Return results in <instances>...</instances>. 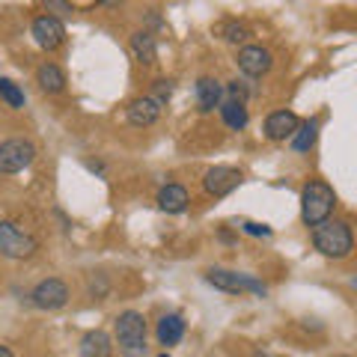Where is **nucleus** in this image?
Masks as SVG:
<instances>
[{
	"mask_svg": "<svg viewBox=\"0 0 357 357\" xmlns=\"http://www.w3.org/2000/svg\"><path fill=\"white\" fill-rule=\"evenodd\" d=\"M312 248L331 259H345L354 250V236L345 220H321L312 227Z\"/></svg>",
	"mask_w": 357,
	"mask_h": 357,
	"instance_id": "obj_1",
	"label": "nucleus"
},
{
	"mask_svg": "<svg viewBox=\"0 0 357 357\" xmlns=\"http://www.w3.org/2000/svg\"><path fill=\"white\" fill-rule=\"evenodd\" d=\"M333 206H337V194L328 182L312 178L310 185H304V191H301V218H304L307 227L328 220L333 215Z\"/></svg>",
	"mask_w": 357,
	"mask_h": 357,
	"instance_id": "obj_2",
	"label": "nucleus"
},
{
	"mask_svg": "<svg viewBox=\"0 0 357 357\" xmlns=\"http://www.w3.org/2000/svg\"><path fill=\"white\" fill-rule=\"evenodd\" d=\"M116 340L128 357H140L146 351V319L137 310H126L116 319Z\"/></svg>",
	"mask_w": 357,
	"mask_h": 357,
	"instance_id": "obj_3",
	"label": "nucleus"
},
{
	"mask_svg": "<svg viewBox=\"0 0 357 357\" xmlns=\"http://www.w3.org/2000/svg\"><path fill=\"white\" fill-rule=\"evenodd\" d=\"M39 250V241L30 232L18 229L13 220H0V256L6 259H30Z\"/></svg>",
	"mask_w": 357,
	"mask_h": 357,
	"instance_id": "obj_4",
	"label": "nucleus"
},
{
	"mask_svg": "<svg viewBox=\"0 0 357 357\" xmlns=\"http://www.w3.org/2000/svg\"><path fill=\"white\" fill-rule=\"evenodd\" d=\"M206 280L229 295H241V292H253V295H268V286L262 280H256L250 274H238V271H227V268H211L206 274Z\"/></svg>",
	"mask_w": 357,
	"mask_h": 357,
	"instance_id": "obj_5",
	"label": "nucleus"
},
{
	"mask_svg": "<svg viewBox=\"0 0 357 357\" xmlns=\"http://www.w3.org/2000/svg\"><path fill=\"white\" fill-rule=\"evenodd\" d=\"M36 161V146L24 137H13L0 143V173H21Z\"/></svg>",
	"mask_w": 357,
	"mask_h": 357,
	"instance_id": "obj_6",
	"label": "nucleus"
},
{
	"mask_svg": "<svg viewBox=\"0 0 357 357\" xmlns=\"http://www.w3.org/2000/svg\"><path fill=\"white\" fill-rule=\"evenodd\" d=\"M238 185H241V170H236V167H229V164L211 167V170L203 176V188L211 197H227V194L236 191Z\"/></svg>",
	"mask_w": 357,
	"mask_h": 357,
	"instance_id": "obj_7",
	"label": "nucleus"
},
{
	"mask_svg": "<svg viewBox=\"0 0 357 357\" xmlns=\"http://www.w3.org/2000/svg\"><path fill=\"white\" fill-rule=\"evenodd\" d=\"M30 301L39 310H60V307H66V301H69V286L57 280V277H48V280H42L30 292Z\"/></svg>",
	"mask_w": 357,
	"mask_h": 357,
	"instance_id": "obj_8",
	"label": "nucleus"
},
{
	"mask_svg": "<svg viewBox=\"0 0 357 357\" xmlns=\"http://www.w3.org/2000/svg\"><path fill=\"white\" fill-rule=\"evenodd\" d=\"M33 39H36V45L45 51H57L66 42V24L54 15H39L33 21Z\"/></svg>",
	"mask_w": 357,
	"mask_h": 357,
	"instance_id": "obj_9",
	"label": "nucleus"
},
{
	"mask_svg": "<svg viewBox=\"0 0 357 357\" xmlns=\"http://www.w3.org/2000/svg\"><path fill=\"white\" fill-rule=\"evenodd\" d=\"M236 60H238V69L248 77H262L271 72V66H274L271 51L262 48V45H244Z\"/></svg>",
	"mask_w": 357,
	"mask_h": 357,
	"instance_id": "obj_10",
	"label": "nucleus"
},
{
	"mask_svg": "<svg viewBox=\"0 0 357 357\" xmlns=\"http://www.w3.org/2000/svg\"><path fill=\"white\" fill-rule=\"evenodd\" d=\"M161 107H164V105H158L152 96L134 98V102L128 105V122H131V126H137V128H149V126H155V122H158Z\"/></svg>",
	"mask_w": 357,
	"mask_h": 357,
	"instance_id": "obj_11",
	"label": "nucleus"
},
{
	"mask_svg": "<svg viewBox=\"0 0 357 357\" xmlns=\"http://www.w3.org/2000/svg\"><path fill=\"white\" fill-rule=\"evenodd\" d=\"M295 128H298V116L292 110H274V114L265 119V137L274 140V143L292 137Z\"/></svg>",
	"mask_w": 357,
	"mask_h": 357,
	"instance_id": "obj_12",
	"label": "nucleus"
},
{
	"mask_svg": "<svg viewBox=\"0 0 357 357\" xmlns=\"http://www.w3.org/2000/svg\"><path fill=\"white\" fill-rule=\"evenodd\" d=\"M131 54H134V60H137L140 66H155L158 63V42H155V36L149 30H137L131 36Z\"/></svg>",
	"mask_w": 357,
	"mask_h": 357,
	"instance_id": "obj_13",
	"label": "nucleus"
},
{
	"mask_svg": "<svg viewBox=\"0 0 357 357\" xmlns=\"http://www.w3.org/2000/svg\"><path fill=\"white\" fill-rule=\"evenodd\" d=\"M188 203H191V197H188L185 185H164L158 191V208L167 211V215H182Z\"/></svg>",
	"mask_w": 357,
	"mask_h": 357,
	"instance_id": "obj_14",
	"label": "nucleus"
},
{
	"mask_svg": "<svg viewBox=\"0 0 357 357\" xmlns=\"http://www.w3.org/2000/svg\"><path fill=\"white\" fill-rule=\"evenodd\" d=\"M220 93H223L220 81H215V77H199L197 81V110L199 114H211V110L220 105Z\"/></svg>",
	"mask_w": 357,
	"mask_h": 357,
	"instance_id": "obj_15",
	"label": "nucleus"
},
{
	"mask_svg": "<svg viewBox=\"0 0 357 357\" xmlns=\"http://www.w3.org/2000/svg\"><path fill=\"white\" fill-rule=\"evenodd\" d=\"M114 354V345L105 331H89L81 340V357H110Z\"/></svg>",
	"mask_w": 357,
	"mask_h": 357,
	"instance_id": "obj_16",
	"label": "nucleus"
},
{
	"mask_svg": "<svg viewBox=\"0 0 357 357\" xmlns=\"http://www.w3.org/2000/svg\"><path fill=\"white\" fill-rule=\"evenodd\" d=\"M36 81H39V86L45 89V93H63L66 89V75H63L60 66H54V63H42L39 66Z\"/></svg>",
	"mask_w": 357,
	"mask_h": 357,
	"instance_id": "obj_17",
	"label": "nucleus"
},
{
	"mask_svg": "<svg viewBox=\"0 0 357 357\" xmlns=\"http://www.w3.org/2000/svg\"><path fill=\"white\" fill-rule=\"evenodd\" d=\"M185 337V319L170 312V316H164L158 321V342L161 345H176L178 340Z\"/></svg>",
	"mask_w": 357,
	"mask_h": 357,
	"instance_id": "obj_18",
	"label": "nucleus"
},
{
	"mask_svg": "<svg viewBox=\"0 0 357 357\" xmlns=\"http://www.w3.org/2000/svg\"><path fill=\"white\" fill-rule=\"evenodd\" d=\"M218 107H220V116H223V126H227V128H232V131L248 128L250 114H248V107H244L241 102H223Z\"/></svg>",
	"mask_w": 357,
	"mask_h": 357,
	"instance_id": "obj_19",
	"label": "nucleus"
},
{
	"mask_svg": "<svg viewBox=\"0 0 357 357\" xmlns=\"http://www.w3.org/2000/svg\"><path fill=\"white\" fill-rule=\"evenodd\" d=\"M292 137H295L292 140V149L295 152H310L312 143H316V137H319V122L310 119V122H304V126H298Z\"/></svg>",
	"mask_w": 357,
	"mask_h": 357,
	"instance_id": "obj_20",
	"label": "nucleus"
},
{
	"mask_svg": "<svg viewBox=\"0 0 357 357\" xmlns=\"http://www.w3.org/2000/svg\"><path fill=\"white\" fill-rule=\"evenodd\" d=\"M215 33L220 39H227L232 45H238L244 39H250V27L248 24H241V21H220V24L215 27Z\"/></svg>",
	"mask_w": 357,
	"mask_h": 357,
	"instance_id": "obj_21",
	"label": "nucleus"
},
{
	"mask_svg": "<svg viewBox=\"0 0 357 357\" xmlns=\"http://www.w3.org/2000/svg\"><path fill=\"white\" fill-rule=\"evenodd\" d=\"M0 98H3L13 110L24 107V93H21V86L15 81H9V77H0Z\"/></svg>",
	"mask_w": 357,
	"mask_h": 357,
	"instance_id": "obj_22",
	"label": "nucleus"
},
{
	"mask_svg": "<svg viewBox=\"0 0 357 357\" xmlns=\"http://www.w3.org/2000/svg\"><path fill=\"white\" fill-rule=\"evenodd\" d=\"M42 6H45V15H54V18H72L75 13V6L69 3V0H42Z\"/></svg>",
	"mask_w": 357,
	"mask_h": 357,
	"instance_id": "obj_23",
	"label": "nucleus"
},
{
	"mask_svg": "<svg viewBox=\"0 0 357 357\" xmlns=\"http://www.w3.org/2000/svg\"><path fill=\"white\" fill-rule=\"evenodd\" d=\"M173 89H176V84L167 81V77H161V81L152 84V98L158 105H167V102H170V96H173Z\"/></svg>",
	"mask_w": 357,
	"mask_h": 357,
	"instance_id": "obj_24",
	"label": "nucleus"
},
{
	"mask_svg": "<svg viewBox=\"0 0 357 357\" xmlns=\"http://www.w3.org/2000/svg\"><path fill=\"white\" fill-rule=\"evenodd\" d=\"M227 93H229V102H241V105L248 102V96H250L248 86H244L241 81H229L227 84Z\"/></svg>",
	"mask_w": 357,
	"mask_h": 357,
	"instance_id": "obj_25",
	"label": "nucleus"
},
{
	"mask_svg": "<svg viewBox=\"0 0 357 357\" xmlns=\"http://www.w3.org/2000/svg\"><path fill=\"white\" fill-rule=\"evenodd\" d=\"M241 229L248 232V236H271V229L265 227V223H253V220H248V223H241Z\"/></svg>",
	"mask_w": 357,
	"mask_h": 357,
	"instance_id": "obj_26",
	"label": "nucleus"
},
{
	"mask_svg": "<svg viewBox=\"0 0 357 357\" xmlns=\"http://www.w3.org/2000/svg\"><path fill=\"white\" fill-rule=\"evenodd\" d=\"M0 357H13V351H9L6 345H0Z\"/></svg>",
	"mask_w": 357,
	"mask_h": 357,
	"instance_id": "obj_27",
	"label": "nucleus"
},
{
	"mask_svg": "<svg viewBox=\"0 0 357 357\" xmlns=\"http://www.w3.org/2000/svg\"><path fill=\"white\" fill-rule=\"evenodd\" d=\"M158 357H170V354H167V351H164V354H158Z\"/></svg>",
	"mask_w": 357,
	"mask_h": 357,
	"instance_id": "obj_28",
	"label": "nucleus"
}]
</instances>
